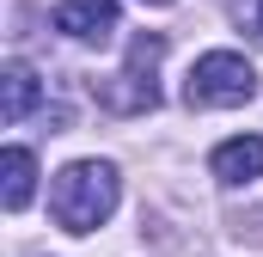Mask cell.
Masks as SVG:
<instances>
[{
	"mask_svg": "<svg viewBox=\"0 0 263 257\" xmlns=\"http://www.w3.org/2000/svg\"><path fill=\"white\" fill-rule=\"evenodd\" d=\"M110 208H117V166H104V159H73V166L55 172V184H49V214H55L62 233H92V227H104Z\"/></svg>",
	"mask_w": 263,
	"mask_h": 257,
	"instance_id": "6da1fadb",
	"label": "cell"
},
{
	"mask_svg": "<svg viewBox=\"0 0 263 257\" xmlns=\"http://www.w3.org/2000/svg\"><path fill=\"white\" fill-rule=\"evenodd\" d=\"M184 98L202 104V111H233V104H251L257 98V67L233 49H208L196 56L190 80H184Z\"/></svg>",
	"mask_w": 263,
	"mask_h": 257,
	"instance_id": "7a4b0ae2",
	"label": "cell"
},
{
	"mask_svg": "<svg viewBox=\"0 0 263 257\" xmlns=\"http://www.w3.org/2000/svg\"><path fill=\"white\" fill-rule=\"evenodd\" d=\"M159 56H165V37H159V31H141V37L129 43L123 74H110V86H98V104L117 111V117H141V111H153V104H159V86H153Z\"/></svg>",
	"mask_w": 263,
	"mask_h": 257,
	"instance_id": "3957f363",
	"label": "cell"
},
{
	"mask_svg": "<svg viewBox=\"0 0 263 257\" xmlns=\"http://www.w3.org/2000/svg\"><path fill=\"white\" fill-rule=\"evenodd\" d=\"M55 31L80 37V43H104L117 31V0H62L55 6Z\"/></svg>",
	"mask_w": 263,
	"mask_h": 257,
	"instance_id": "277c9868",
	"label": "cell"
},
{
	"mask_svg": "<svg viewBox=\"0 0 263 257\" xmlns=\"http://www.w3.org/2000/svg\"><path fill=\"white\" fill-rule=\"evenodd\" d=\"M208 172H214L220 184H251V178H263V135H233V141H220V147L208 153Z\"/></svg>",
	"mask_w": 263,
	"mask_h": 257,
	"instance_id": "5b68a950",
	"label": "cell"
},
{
	"mask_svg": "<svg viewBox=\"0 0 263 257\" xmlns=\"http://www.w3.org/2000/svg\"><path fill=\"white\" fill-rule=\"evenodd\" d=\"M0 178H6V184H0V202L18 214V208L31 202V190H37V153H31V147H6Z\"/></svg>",
	"mask_w": 263,
	"mask_h": 257,
	"instance_id": "8992f818",
	"label": "cell"
},
{
	"mask_svg": "<svg viewBox=\"0 0 263 257\" xmlns=\"http://www.w3.org/2000/svg\"><path fill=\"white\" fill-rule=\"evenodd\" d=\"M37 92H43V86H37L31 67H25V62H6V74H0V117H6V123H25L31 104H37Z\"/></svg>",
	"mask_w": 263,
	"mask_h": 257,
	"instance_id": "52a82bcc",
	"label": "cell"
},
{
	"mask_svg": "<svg viewBox=\"0 0 263 257\" xmlns=\"http://www.w3.org/2000/svg\"><path fill=\"white\" fill-rule=\"evenodd\" d=\"M141 6H172V0H141Z\"/></svg>",
	"mask_w": 263,
	"mask_h": 257,
	"instance_id": "ba28073f",
	"label": "cell"
}]
</instances>
